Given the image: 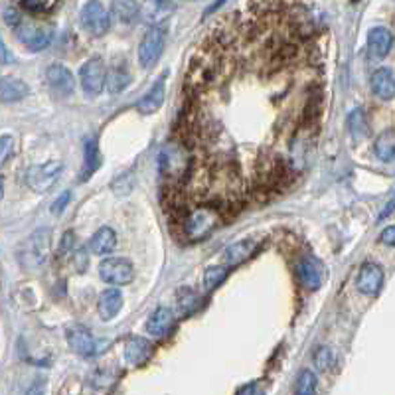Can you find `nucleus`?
Wrapping results in <instances>:
<instances>
[{"label":"nucleus","mask_w":395,"mask_h":395,"mask_svg":"<svg viewBox=\"0 0 395 395\" xmlns=\"http://www.w3.org/2000/svg\"><path fill=\"white\" fill-rule=\"evenodd\" d=\"M66 338H68V344L75 354H79V356H93L95 354V340L85 326H81V324L68 326Z\"/></svg>","instance_id":"9"},{"label":"nucleus","mask_w":395,"mask_h":395,"mask_svg":"<svg viewBox=\"0 0 395 395\" xmlns=\"http://www.w3.org/2000/svg\"><path fill=\"white\" fill-rule=\"evenodd\" d=\"M257 249V243L253 239H243V241H237L234 245H230L226 251H223V261L228 267H235V265H241L245 263L249 257L255 255Z\"/></svg>","instance_id":"19"},{"label":"nucleus","mask_w":395,"mask_h":395,"mask_svg":"<svg viewBox=\"0 0 395 395\" xmlns=\"http://www.w3.org/2000/svg\"><path fill=\"white\" fill-rule=\"evenodd\" d=\"M356 285H358L359 292H364V295H370V297L377 295L381 285H383V271H381V267L376 265V263H364L359 267Z\"/></svg>","instance_id":"11"},{"label":"nucleus","mask_w":395,"mask_h":395,"mask_svg":"<svg viewBox=\"0 0 395 395\" xmlns=\"http://www.w3.org/2000/svg\"><path fill=\"white\" fill-rule=\"evenodd\" d=\"M62 168H64L62 161H50L46 162V164H38V166L28 168V172H26V184H28V188L38 192V194L48 192L55 182H57V178H59Z\"/></svg>","instance_id":"2"},{"label":"nucleus","mask_w":395,"mask_h":395,"mask_svg":"<svg viewBox=\"0 0 395 395\" xmlns=\"http://www.w3.org/2000/svg\"><path fill=\"white\" fill-rule=\"evenodd\" d=\"M73 265H75V269L79 271V273H83V271L87 269V249L85 247L75 249V253H73Z\"/></svg>","instance_id":"34"},{"label":"nucleus","mask_w":395,"mask_h":395,"mask_svg":"<svg viewBox=\"0 0 395 395\" xmlns=\"http://www.w3.org/2000/svg\"><path fill=\"white\" fill-rule=\"evenodd\" d=\"M381 241H383L385 245H390V247L394 245L395 243V228L394 226H392V228H387V230L381 234Z\"/></svg>","instance_id":"36"},{"label":"nucleus","mask_w":395,"mask_h":395,"mask_svg":"<svg viewBox=\"0 0 395 395\" xmlns=\"http://www.w3.org/2000/svg\"><path fill=\"white\" fill-rule=\"evenodd\" d=\"M162 103H164V79H159L143 99L137 103V111L143 115H152L161 109Z\"/></svg>","instance_id":"21"},{"label":"nucleus","mask_w":395,"mask_h":395,"mask_svg":"<svg viewBox=\"0 0 395 395\" xmlns=\"http://www.w3.org/2000/svg\"><path fill=\"white\" fill-rule=\"evenodd\" d=\"M314 364L321 372H332L334 364H336V356L330 348H318L314 354Z\"/></svg>","instance_id":"28"},{"label":"nucleus","mask_w":395,"mask_h":395,"mask_svg":"<svg viewBox=\"0 0 395 395\" xmlns=\"http://www.w3.org/2000/svg\"><path fill=\"white\" fill-rule=\"evenodd\" d=\"M90 247L95 255H107L117 247V234L111 228H101L90 239Z\"/></svg>","instance_id":"22"},{"label":"nucleus","mask_w":395,"mask_h":395,"mask_svg":"<svg viewBox=\"0 0 395 395\" xmlns=\"http://www.w3.org/2000/svg\"><path fill=\"white\" fill-rule=\"evenodd\" d=\"M316 392V376L312 372L305 370L299 379H297V387H295V394L299 395H310Z\"/></svg>","instance_id":"30"},{"label":"nucleus","mask_w":395,"mask_h":395,"mask_svg":"<svg viewBox=\"0 0 395 395\" xmlns=\"http://www.w3.org/2000/svg\"><path fill=\"white\" fill-rule=\"evenodd\" d=\"M81 24L83 28L90 32L91 36H103L107 34L111 20L105 6L99 0H90L85 2V6L81 8Z\"/></svg>","instance_id":"4"},{"label":"nucleus","mask_w":395,"mask_h":395,"mask_svg":"<svg viewBox=\"0 0 395 395\" xmlns=\"http://www.w3.org/2000/svg\"><path fill=\"white\" fill-rule=\"evenodd\" d=\"M105 83H107L109 93H113V95H117V93H121V91L125 90L126 85L131 83V75L126 72L125 64L113 66L109 75H105Z\"/></svg>","instance_id":"23"},{"label":"nucleus","mask_w":395,"mask_h":395,"mask_svg":"<svg viewBox=\"0 0 395 395\" xmlns=\"http://www.w3.org/2000/svg\"><path fill=\"white\" fill-rule=\"evenodd\" d=\"M370 87L374 91V95L381 97V99H394L395 95V81H394V72L387 70V68H379L372 73V79H370Z\"/></svg>","instance_id":"16"},{"label":"nucleus","mask_w":395,"mask_h":395,"mask_svg":"<svg viewBox=\"0 0 395 395\" xmlns=\"http://www.w3.org/2000/svg\"><path fill=\"white\" fill-rule=\"evenodd\" d=\"M221 223V214L212 206H200L186 212L180 219V235L188 241H200L216 232Z\"/></svg>","instance_id":"1"},{"label":"nucleus","mask_w":395,"mask_h":395,"mask_svg":"<svg viewBox=\"0 0 395 395\" xmlns=\"http://www.w3.org/2000/svg\"><path fill=\"white\" fill-rule=\"evenodd\" d=\"M297 277L308 290H316L323 285V265L314 257H303L297 265Z\"/></svg>","instance_id":"12"},{"label":"nucleus","mask_w":395,"mask_h":395,"mask_svg":"<svg viewBox=\"0 0 395 395\" xmlns=\"http://www.w3.org/2000/svg\"><path fill=\"white\" fill-rule=\"evenodd\" d=\"M105 66L101 57H91L90 62H85L81 66L79 79H81V87L87 95H99L105 87Z\"/></svg>","instance_id":"6"},{"label":"nucleus","mask_w":395,"mask_h":395,"mask_svg":"<svg viewBox=\"0 0 395 395\" xmlns=\"http://www.w3.org/2000/svg\"><path fill=\"white\" fill-rule=\"evenodd\" d=\"M6 22H8L10 26H18L20 16L14 12V10H8V12H6Z\"/></svg>","instance_id":"38"},{"label":"nucleus","mask_w":395,"mask_h":395,"mask_svg":"<svg viewBox=\"0 0 395 395\" xmlns=\"http://www.w3.org/2000/svg\"><path fill=\"white\" fill-rule=\"evenodd\" d=\"M68 202H70V194L66 192V194H62V196H59V200H57V202L54 204V212H55V214H59V212L64 210V206H66Z\"/></svg>","instance_id":"37"},{"label":"nucleus","mask_w":395,"mask_h":395,"mask_svg":"<svg viewBox=\"0 0 395 395\" xmlns=\"http://www.w3.org/2000/svg\"><path fill=\"white\" fill-rule=\"evenodd\" d=\"M152 356V344L141 336H133L125 344V359L128 366H143Z\"/></svg>","instance_id":"15"},{"label":"nucleus","mask_w":395,"mask_h":395,"mask_svg":"<svg viewBox=\"0 0 395 395\" xmlns=\"http://www.w3.org/2000/svg\"><path fill=\"white\" fill-rule=\"evenodd\" d=\"M376 156L379 161L392 162L395 159V131L387 128L385 133H381V137L376 141Z\"/></svg>","instance_id":"24"},{"label":"nucleus","mask_w":395,"mask_h":395,"mask_svg":"<svg viewBox=\"0 0 395 395\" xmlns=\"http://www.w3.org/2000/svg\"><path fill=\"white\" fill-rule=\"evenodd\" d=\"M101 166V161H99V148H97V143L93 139H87L85 143V166H83V172L79 180H90L91 174Z\"/></svg>","instance_id":"25"},{"label":"nucleus","mask_w":395,"mask_h":395,"mask_svg":"<svg viewBox=\"0 0 395 395\" xmlns=\"http://www.w3.org/2000/svg\"><path fill=\"white\" fill-rule=\"evenodd\" d=\"M162 48H164V30L161 26H152L146 34H144L141 48H139V62L143 68H150L156 64V59L161 57Z\"/></svg>","instance_id":"8"},{"label":"nucleus","mask_w":395,"mask_h":395,"mask_svg":"<svg viewBox=\"0 0 395 395\" xmlns=\"http://www.w3.org/2000/svg\"><path fill=\"white\" fill-rule=\"evenodd\" d=\"M50 237H52V232H48V230H38L36 234L28 237V241L24 243L22 255H20L24 267L32 269V267L42 265L48 259V255H50Z\"/></svg>","instance_id":"3"},{"label":"nucleus","mask_w":395,"mask_h":395,"mask_svg":"<svg viewBox=\"0 0 395 395\" xmlns=\"http://www.w3.org/2000/svg\"><path fill=\"white\" fill-rule=\"evenodd\" d=\"M392 44H394V38L392 32L385 30V28H372L370 34H368V50L370 55H374L377 59L385 57L392 50Z\"/></svg>","instance_id":"18"},{"label":"nucleus","mask_w":395,"mask_h":395,"mask_svg":"<svg viewBox=\"0 0 395 395\" xmlns=\"http://www.w3.org/2000/svg\"><path fill=\"white\" fill-rule=\"evenodd\" d=\"M174 12V0H144L141 14L146 24L159 26Z\"/></svg>","instance_id":"13"},{"label":"nucleus","mask_w":395,"mask_h":395,"mask_svg":"<svg viewBox=\"0 0 395 395\" xmlns=\"http://www.w3.org/2000/svg\"><path fill=\"white\" fill-rule=\"evenodd\" d=\"M46 79H48V87L54 91L55 95L59 97H66V95H72L73 87H75V79H73L72 72L59 64H54L48 68L46 72Z\"/></svg>","instance_id":"10"},{"label":"nucleus","mask_w":395,"mask_h":395,"mask_svg":"<svg viewBox=\"0 0 395 395\" xmlns=\"http://www.w3.org/2000/svg\"><path fill=\"white\" fill-rule=\"evenodd\" d=\"M28 85L16 77H0V101L14 103L28 95Z\"/></svg>","instance_id":"20"},{"label":"nucleus","mask_w":395,"mask_h":395,"mask_svg":"<svg viewBox=\"0 0 395 395\" xmlns=\"http://www.w3.org/2000/svg\"><path fill=\"white\" fill-rule=\"evenodd\" d=\"M4 194V184H2V180H0V198Z\"/></svg>","instance_id":"41"},{"label":"nucleus","mask_w":395,"mask_h":395,"mask_svg":"<svg viewBox=\"0 0 395 395\" xmlns=\"http://www.w3.org/2000/svg\"><path fill=\"white\" fill-rule=\"evenodd\" d=\"M121 306H123V295H121L119 288L103 290L101 297H99V303H97V310H99L101 321H105V323L113 321L119 314Z\"/></svg>","instance_id":"14"},{"label":"nucleus","mask_w":395,"mask_h":395,"mask_svg":"<svg viewBox=\"0 0 395 395\" xmlns=\"http://www.w3.org/2000/svg\"><path fill=\"white\" fill-rule=\"evenodd\" d=\"M198 303H200V297H198L194 290H188V288L180 290V306H182V310H184L186 314H188V312H194Z\"/></svg>","instance_id":"32"},{"label":"nucleus","mask_w":395,"mask_h":395,"mask_svg":"<svg viewBox=\"0 0 395 395\" xmlns=\"http://www.w3.org/2000/svg\"><path fill=\"white\" fill-rule=\"evenodd\" d=\"M113 14L123 24H131L139 14V6L135 0H113Z\"/></svg>","instance_id":"26"},{"label":"nucleus","mask_w":395,"mask_h":395,"mask_svg":"<svg viewBox=\"0 0 395 395\" xmlns=\"http://www.w3.org/2000/svg\"><path fill=\"white\" fill-rule=\"evenodd\" d=\"M55 0H20V6L28 12H34V14H40V12H48L54 8Z\"/></svg>","instance_id":"31"},{"label":"nucleus","mask_w":395,"mask_h":395,"mask_svg":"<svg viewBox=\"0 0 395 395\" xmlns=\"http://www.w3.org/2000/svg\"><path fill=\"white\" fill-rule=\"evenodd\" d=\"M392 212H394V202H390V204H387V208H385V212L381 214V217H379V219H383V217H387V216H390V214H392Z\"/></svg>","instance_id":"40"},{"label":"nucleus","mask_w":395,"mask_h":395,"mask_svg":"<svg viewBox=\"0 0 395 395\" xmlns=\"http://www.w3.org/2000/svg\"><path fill=\"white\" fill-rule=\"evenodd\" d=\"M99 275L107 285L121 287V285H128L133 281L135 271H133L131 261H126L123 257H109L99 265Z\"/></svg>","instance_id":"5"},{"label":"nucleus","mask_w":395,"mask_h":395,"mask_svg":"<svg viewBox=\"0 0 395 395\" xmlns=\"http://www.w3.org/2000/svg\"><path fill=\"white\" fill-rule=\"evenodd\" d=\"M226 275H228V267H223V265L208 267L204 273V285H206V288H216L219 283H223Z\"/></svg>","instance_id":"29"},{"label":"nucleus","mask_w":395,"mask_h":395,"mask_svg":"<svg viewBox=\"0 0 395 395\" xmlns=\"http://www.w3.org/2000/svg\"><path fill=\"white\" fill-rule=\"evenodd\" d=\"M12 152H14V139L10 135L0 137V168L10 161Z\"/></svg>","instance_id":"33"},{"label":"nucleus","mask_w":395,"mask_h":395,"mask_svg":"<svg viewBox=\"0 0 395 395\" xmlns=\"http://www.w3.org/2000/svg\"><path fill=\"white\" fill-rule=\"evenodd\" d=\"M223 2H226V0H216V2H214V4H212V6H210L208 10H206V16H208V14H212V12H216L217 8H219V6H221Z\"/></svg>","instance_id":"39"},{"label":"nucleus","mask_w":395,"mask_h":395,"mask_svg":"<svg viewBox=\"0 0 395 395\" xmlns=\"http://www.w3.org/2000/svg\"><path fill=\"white\" fill-rule=\"evenodd\" d=\"M16 36L18 40L32 52H42L50 46L52 42V28L48 26H34V24H22L16 26Z\"/></svg>","instance_id":"7"},{"label":"nucleus","mask_w":395,"mask_h":395,"mask_svg":"<svg viewBox=\"0 0 395 395\" xmlns=\"http://www.w3.org/2000/svg\"><path fill=\"white\" fill-rule=\"evenodd\" d=\"M73 247V234L72 232H68V234L64 235V241H62V247H59V255H70L72 253Z\"/></svg>","instance_id":"35"},{"label":"nucleus","mask_w":395,"mask_h":395,"mask_svg":"<svg viewBox=\"0 0 395 395\" xmlns=\"http://www.w3.org/2000/svg\"><path fill=\"white\" fill-rule=\"evenodd\" d=\"M350 133H352V137L359 141V139H364V137H368V121H366V115H364V111L362 109H356L352 115H350Z\"/></svg>","instance_id":"27"},{"label":"nucleus","mask_w":395,"mask_h":395,"mask_svg":"<svg viewBox=\"0 0 395 395\" xmlns=\"http://www.w3.org/2000/svg\"><path fill=\"white\" fill-rule=\"evenodd\" d=\"M172 323H174L172 310L166 308V306H159V308L148 316V321H146V332H148L150 336L161 338V336H164V334L172 328Z\"/></svg>","instance_id":"17"}]
</instances>
